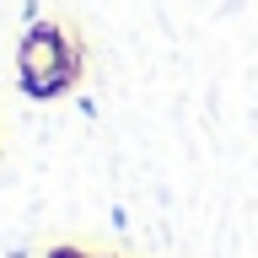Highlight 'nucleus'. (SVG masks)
I'll list each match as a JSON object with an SVG mask.
<instances>
[{
	"label": "nucleus",
	"instance_id": "nucleus-2",
	"mask_svg": "<svg viewBox=\"0 0 258 258\" xmlns=\"http://www.w3.org/2000/svg\"><path fill=\"white\" fill-rule=\"evenodd\" d=\"M48 258H76V253H70V247H59V253H48Z\"/></svg>",
	"mask_w": 258,
	"mask_h": 258
},
{
	"label": "nucleus",
	"instance_id": "nucleus-1",
	"mask_svg": "<svg viewBox=\"0 0 258 258\" xmlns=\"http://www.w3.org/2000/svg\"><path fill=\"white\" fill-rule=\"evenodd\" d=\"M16 76H22V92L32 102H48V97L70 92L76 81V48L54 22H32L22 48H16Z\"/></svg>",
	"mask_w": 258,
	"mask_h": 258
}]
</instances>
